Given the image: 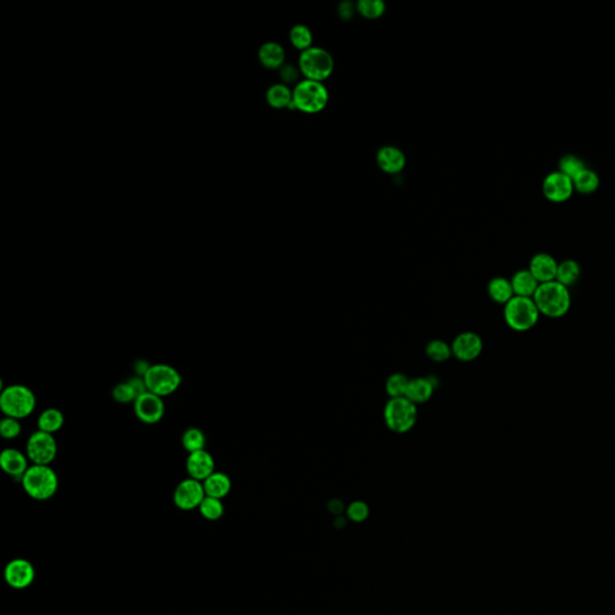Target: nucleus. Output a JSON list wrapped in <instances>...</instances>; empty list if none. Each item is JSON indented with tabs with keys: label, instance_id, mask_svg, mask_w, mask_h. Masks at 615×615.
<instances>
[{
	"label": "nucleus",
	"instance_id": "nucleus-38",
	"mask_svg": "<svg viewBox=\"0 0 615 615\" xmlns=\"http://www.w3.org/2000/svg\"><path fill=\"white\" fill-rule=\"evenodd\" d=\"M300 69H297L295 65L286 64L280 68V76L285 83L296 82L300 76Z\"/></svg>",
	"mask_w": 615,
	"mask_h": 615
},
{
	"label": "nucleus",
	"instance_id": "nucleus-14",
	"mask_svg": "<svg viewBox=\"0 0 615 615\" xmlns=\"http://www.w3.org/2000/svg\"><path fill=\"white\" fill-rule=\"evenodd\" d=\"M6 583L13 589L22 590L30 587L35 578V570L32 563L25 559H13L6 565L4 570Z\"/></svg>",
	"mask_w": 615,
	"mask_h": 615
},
{
	"label": "nucleus",
	"instance_id": "nucleus-33",
	"mask_svg": "<svg viewBox=\"0 0 615 615\" xmlns=\"http://www.w3.org/2000/svg\"><path fill=\"white\" fill-rule=\"evenodd\" d=\"M199 510L206 520H218L224 515L225 508L221 500L206 496Z\"/></svg>",
	"mask_w": 615,
	"mask_h": 615
},
{
	"label": "nucleus",
	"instance_id": "nucleus-25",
	"mask_svg": "<svg viewBox=\"0 0 615 615\" xmlns=\"http://www.w3.org/2000/svg\"><path fill=\"white\" fill-rule=\"evenodd\" d=\"M65 418L63 412L59 409L49 408L41 412L37 418V428L39 430L49 434L59 432L64 426Z\"/></svg>",
	"mask_w": 615,
	"mask_h": 615
},
{
	"label": "nucleus",
	"instance_id": "nucleus-17",
	"mask_svg": "<svg viewBox=\"0 0 615 615\" xmlns=\"http://www.w3.org/2000/svg\"><path fill=\"white\" fill-rule=\"evenodd\" d=\"M376 163L386 173L396 175L403 171L406 165V158L402 149L394 146H385L376 154Z\"/></svg>",
	"mask_w": 615,
	"mask_h": 615
},
{
	"label": "nucleus",
	"instance_id": "nucleus-35",
	"mask_svg": "<svg viewBox=\"0 0 615 615\" xmlns=\"http://www.w3.org/2000/svg\"><path fill=\"white\" fill-rule=\"evenodd\" d=\"M136 391L134 390L131 385L129 384V381L120 382L117 385L116 387L112 390V398L116 400L117 403L129 404L135 403L137 399Z\"/></svg>",
	"mask_w": 615,
	"mask_h": 615
},
{
	"label": "nucleus",
	"instance_id": "nucleus-26",
	"mask_svg": "<svg viewBox=\"0 0 615 615\" xmlns=\"http://www.w3.org/2000/svg\"><path fill=\"white\" fill-rule=\"evenodd\" d=\"M582 269L578 262L573 260H565L558 264L556 281L560 284L570 288L580 280Z\"/></svg>",
	"mask_w": 615,
	"mask_h": 615
},
{
	"label": "nucleus",
	"instance_id": "nucleus-28",
	"mask_svg": "<svg viewBox=\"0 0 615 615\" xmlns=\"http://www.w3.org/2000/svg\"><path fill=\"white\" fill-rule=\"evenodd\" d=\"M206 444H207L206 435L199 428H188L182 434V445L188 453L206 450Z\"/></svg>",
	"mask_w": 615,
	"mask_h": 615
},
{
	"label": "nucleus",
	"instance_id": "nucleus-20",
	"mask_svg": "<svg viewBox=\"0 0 615 615\" xmlns=\"http://www.w3.org/2000/svg\"><path fill=\"white\" fill-rule=\"evenodd\" d=\"M257 56L262 66L269 70H276L285 65V49L281 45L274 41H268L262 45Z\"/></svg>",
	"mask_w": 615,
	"mask_h": 615
},
{
	"label": "nucleus",
	"instance_id": "nucleus-29",
	"mask_svg": "<svg viewBox=\"0 0 615 615\" xmlns=\"http://www.w3.org/2000/svg\"><path fill=\"white\" fill-rule=\"evenodd\" d=\"M288 37H290L292 46L300 49V52H303L308 48L312 47V30L304 24H297L295 27H292Z\"/></svg>",
	"mask_w": 615,
	"mask_h": 615
},
{
	"label": "nucleus",
	"instance_id": "nucleus-7",
	"mask_svg": "<svg viewBox=\"0 0 615 615\" xmlns=\"http://www.w3.org/2000/svg\"><path fill=\"white\" fill-rule=\"evenodd\" d=\"M298 69L307 80L324 82L334 70V59L327 49L312 46L300 53Z\"/></svg>",
	"mask_w": 615,
	"mask_h": 615
},
{
	"label": "nucleus",
	"instance_id": "nucleus-15",
	"mask_svg": "<svg viewBox=\"0 0 615 615\" xmlns=\"http://www.w3.org/2000/svg\"><path fill=\"white\" fill-rule=\"evenodd\" d=\"M187 472L192 479L204 482L216 472V460L207 450L189 453Z\"/></svg>",
	"mask_w": 615,
	"mask_h": 615
},
{
	"label": "nucleus",
	"instance_id": "nucleus-2",
	"mask_svg": "<svg viewBox=\"0 0 615 615\" xmlns=\"http://www.w3.org/2000/svg\"><path fill=\"white\" fill-rule=\"evenodd\" d=\"M20 482L30 498L40 501L53 498L59 487L58 475L49 465L32 464Z\"/></svg>",
	"mask_w": 615,
	"mask_h": 615
},
{
	"label": "nucleus",
	"instance_id": "nucleus-36",
	"mask_svg": "<svg viewBox=\"0 0 615 615\" xmlns=\"http://www.w3.org/2000/svg\"><path fill=\"white\" fill-rule=\"evenodd\" d=\"M22 433V424L20 420L12 417H4L0 422V434L5 440H13L18 438Z\"/></svg>",
	"mask_w": 615,
	"mask_h": 615
},
{
	"label": "nucleus",
	"instance_id": "nucleus-6",
	"mask_svg": "<svg viewBox=\"0 0 615 615\" xmlns=\"http://www.w3.org/2000/svg\"><path fill=\"white\" fill-rule=\"evenodd\" d=\"M503 317L513 331L525 332L535 327L539 322V312L532 298L515 296L505 304Z\"/></svg>",
	"mask_w": 615,
	"mask_h": 615
},
{
	"label": "nucleus",
	"instance_id": "nucleus-8",
	"mask_svg": "<svg viewBox=\"0 0 615 615\" xmlns=\"http://www.w3.org/2000/svg\"><path fill=\"white\" fill-rule=\"evenodd\" d=\"M144 379L147 391L161 398L173 394L183 382V377L176 368L164 363L151 365Z\"/></svg>",
	"mask_w": 615,
	"mask_h": 615
},
{
	"label": "nucleus",
	"instance_id": "nucleus-21",
	"mask_svg": "<svg viewBox=\"0 0 615 615\" xmlns=\"http://www.w3.org/2000/svg\"><path fill=\"white\" fill-rule=\"evenodd\" d=\"M202 484H204L206 496L216 499H224L225 496H228L231 491V479L224 472H214L207 479H204Z\"/></svg>",
	"mask_w": 615,
	"mask_h": 615
},
{
	"label": "nucleus",
	"instance_id": "nucleus-31",
	"mask_svg": "<svg viewBox=\"0 0 615 615\" xmlns=\"http://www.w3.org/2000/svg\"><path fill=\"white\" fill-rule=\"evenodd\" d=\"M409 382H410V379H408V376L404 375L402 373H394L386 381V385H385L386 393L391 398L405 397Z\"/></svg>",
	"mask_w": 615,
	"mask_h": 615
},
{
	"label": "nucleus",
	"instance_id": "nucleus-27",
	"mask_svg": "<svg viewBox=\"0 0 615 615\" xmlns=\"http://www.w3.org/2000/svg\"><path fill=\"white\" fill-rule=\"evenodd\" d=\"M572 180H573L575 190H577L580 194H583V195L595 192L599 185V178L597 173L587 168H584L583 171L580 172V175H577Z\"/></svg>",
	"mask_w": 615,
	"mask_h": 615
},
{
	"label": "nucleus",
	"instance_id": "nucleus-10",
	"mask_svg": "<svg viewBox=\"0 0 615 615\" xmlns=\"http://www.w3.org/2000/svg\"><path fill=\"white\" fill-rule=\"evenodd\" d=\"M204 498L206 491L204 484L192 477L183 479L173 493V503L183 511H192L194 508H200Z\"/></svg>",
	"mask_w": 615,
	"mask_h": 615
},
{
	"label": "nucleus",
	"instance_id": "nucleus-16",
	"mask_svg": "<svg viewBox=\"0 0 615 615\" xmlns=\"http://www.w3.org/2000/svg\"><path fill=\"white\" fill-rule=\"evenodd\" d=\"M558 262L553 256L549 254H536L530 261L529 271L535 276L539 284L554 281L556 279L558 272Z\"/></svg>",
	"mask_w": 615,
	"mask_h": 615
},
{
	"label": "nucleus",
	"instance_id": "nucleus-24",
	"mask_svg": "<svg viewBox=\"0 0 615 615\" xmlns=\"http://www.w3.org/2000/svg\"><path fill=\"white\" fill-rule=\"evenodd\" d=\"M292 99H293V93L285 83L273 84L266 93V100L268 105L276 110L290 107Z\"/></svg>",
	"mask_w": 615,
	"mask_h": 615
},
{
	"label": "nucleus",
	"instance_id": "nucleus-34",
	"mask_svg": "<svg viewBox=\"0 0 615 615\" xmlns=\"http://www.w3.org/2000/svg\"><path fill=\"white\" fill-rule=\"evenodd\" d=\"M584 168H587V166L584 164L583 160L578 156L568 154L560 159L559 171L571 180H573L577 175H580Z\"/></svg>",
	"mask_w": 615,
	"mask_h": 615
},
{
	"label": "nucleus",
	"instance_id": "nucleus-19",
	"mask_svg": "<svg viewBox=\"0 0 615 615\" xmlns=\"http://www.w3.org/2000/svg\"><path fill=\"white\" fill-rule=\"evenodd\" d=\"M435 385L430 377H415L410 380L405 397L416 405L427 403L433 397Z\"/></svg>",
	"mask_w": 615,
	"mask_h": 615
},
{
	"label": "nucleus",
	"instance_id": "nucleus-9",
	"mask_svg": "<svg viewBox=\"0 0 615 615\" xmlns=\"http://www.w3.org/2000/svg\"><path fill=\"white\" fill-rule=\"evenodd\" d=\"M25 455L35 465H51L58 455V444L56 438L49 433H33L29 436L25 446Z\"/></svg>",
	"mask_w": 615,
	"mask_h": 615
},
{
	"label": "nucleus",
	"instance_id": "nucleus-23",
	"mask_svg": "<svg viewBox=\"0 0 615 615\" xmlns=\"http://www.w3.org/2000/svg\"><path fill=\"white\" fill-rule=\"evenodd\" d=\"M488 295L496 303L503 304V305L508 303L515 297L511 280H508L503 276H496L494 279H491L488 284Z\"/></svg>",
	"mask_w": 615,
	"mask_h": 615
},
{
	"label": "nucleus",
	"instance_id": "nucleus-3",
	"mask_svg": "<svg viewBox=\"0 0 615 615\" xmlns=\"http://www.w3.org/2000/svg\"><path fill=\"white\" fill-rule=\"evenodd\" d=\"M35 408V394L24 385H10L0 393V409L5 417L23 420L32 415Z\"/></svg>",
	"mask_w": 615,
	"mask_h": 615
},
{
	"label": "nucleus",
	"instance_id": "nucleus-11",
	"mask_svg": "<svg viewBox=\"0 0 615 615\" xmlns=\"http://www.w3.org/2000/svg\"><path fill=\"white\" fill-rule=\"evenodd\" d=\"M134 412L142 423H159L165 416L164 398L147 391L137 397L134 403Z\"/></svg>",
	"mask_w": 615,
	"mask_h": 615
},
{
	"label": "nucleus",
	"instance_id": "nucleus-39",
	"mask_svg": "<svg viewBox=\"0 0 615 615\" xmlns=\"http://www.w3.org/2000/svg\"><path fill=\"white\" fill-rule=\"evenodd\" d=\"M339 12L340 18H343V20H348L353 16V5L350 3V1H345V3H341L339 5Z\"/></svg>",
	"mask_w": 615,
	"mask_h": 615
},
{
	"label": "nucleus",
	"instance_id": "nucleus-37",
	"mask_svg": "<svg viewBox=\"0 0 615 615\" xmlns=\"http://www.w3.org/2000/svg\"><path fill=\"white\" fill-rule=\"evenodd\" d=\"M369 513H370L369 506L364 501H353L346 508L348 520H351L355 523L364 522L369 517Z\"/></svg>",
	"mask_w": 615,
	"mask_h": 615
},
{
	"label": "nucleus",
	"instance_id": "nucleus-4",
	"mask_svg": "<svg viewBox=\"0 0 615 615\" xmlns=\"http://www.w3.org/2000/svg\"><path fill=\"white\" fill-rule=\"evenodd\" d=\"M293 99L290 107L304 113H319L327 106L329 95L322 82L304 78L292 90Z\"/></svg>",
	"mask_w": 615,
	"mask_h": 615
},
{
	"label": "nucleus",
	"instance_id": "nucleus-1",
	"mask_svg": "<svg viewBox=\"0 0 615 615\" xmlns=\"http://www.w3.org/2000/svg\"><path fill=\"white\" fill-rule=\"evenodd\" d=\"M532 300L535 302L539 314L551 319L563 317L571 308V295L568 288L556 280L539 284Z\"/></svg>",
	"mask_w": 615,
	"mask_h": 615
},
{
	"label": "nucleus",
	"instance_id": "nucleus-18",
	"mask_svg": "<svg viewBox=\"0 0 615 615\" xmlns=\"http://www.w3.org/2000/svg\"><path fill=\"white\" fill-rule=\"evenodd\" d=\"M28 462L27 455L15 448H6L0 455L1 469L12 477H20L22 479L24 474L30 467Z\"/></svg>",
	"mask_w": 615,
	"mask_h": 615
},
{
	"label": "nucleus",
	"instance_id": "nucleus-30",
	"mask_svg": "<svg viewBox=\"0 0 615 615\" xmlns=\"http://www.w3.org/2000/svg\"><path fill=\"white\" fill-rule=\"evenodd\" d=\"M426 353L433 362H436V363L446 362L453 356L451 345L444 340L440 339L432 340L430 343L428 344Z\"/></svg>",
	"mask_w": 615,
	"mask_h": 615
},
{
	"label": "nucleus",
	"instance_id": "nucleus-32",
	"mask_svg": "<svg viewBox=\"0 0 615 615\" xmlns=\"http://www.w3.org/2000/svg\"><path fill=\"white\" fill-rule=\"evenodd\" d=\"M356 10L367 20H376L384 15L386 5L382 0H360Z\"/></svg>",
	"mask_w": 615,
	"mask_h": 615
},
{
	"label": "nucleus",
	"instance_id": "nucleus-22",
	"mask_svg": "<svg viewBox=\"0 0 615 615\" xmlns=\"http://www.w3.org/2000/svg\"><path fill=\"white\" fill-rule=\"evenodd\" d=\"M515 296L532 298L539 288V283L529 269H522L515 273L511 279Z\"/></svg>",
	"mask_w": 615,
	"mask_h": 615
},
{
	"label": "nucleus",
	"instance_id": "nucleus-5",
	"mask_svg": "<svg viewBox=\"0 0 615 615\" xmlns=\"http://www.w3.org/2000/svg\"><path fill=\"white\" fill-rule=\"evenodd\" d=\"M418 418L417 405L406 397L391 398L385 405L384 420L391 432L405 434L415 427Z\"/></svg>",
	"mask_w": 615,
	"mask_h": 615
},
{
	"label": "nucleus",
	"instance_id": "nucleus-12",
	"mask_svg": "<svg viewBox=\"0 0 615 615\" xmlns=\"http://www.w3.org/2000/svg\"><path fill=\"white\" fill-rule=\"evenodd\" d=\"M544 195L554 204H561L571 199L575 192L573 180L560 171L551 172L544 180Z\"/></svg>",
	"mask_w": 615,
	"mask_h": 615
},
{
	"label": "nucleus",
	"instance_id": "nucleus-13",
	"mask_svg": "<svg viewBox=\"0 0 615 615\" xmlns=\"http://www.w3.org/2000/svg\"><path fill=\"white\" fill-rule=\"evenodd\" d=\"M452 353L462 362H472L479 358L484 350L482 338L474 332H463L451 344Z\"/></svg>",
	"mask_w": 615,
	"mask_h": 615
},
{
	"label": "nucleus",
	"instance_id": "nucleus-40",
	"mask_svg": "<svg viewBox=\"0 0 615 615\" xmlns=\"http://www.w3.org/2000/svg\"><path fill=\"white\" fill-rule=\"evenodd\" d=\"M149 368H151V364L147 363L144 360L135 361V364H134L136 376H141V377H144V375L148 372Z\"/></svg>",
	"mask_w": 615,
	"mask_h": 615
}]
</instances>
